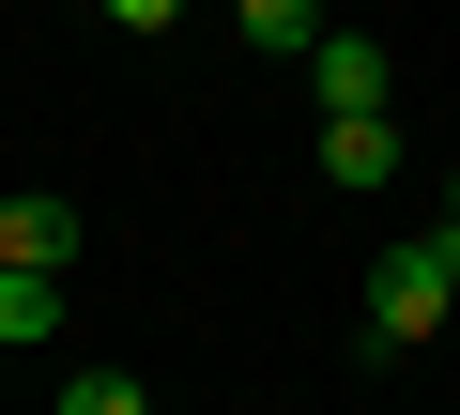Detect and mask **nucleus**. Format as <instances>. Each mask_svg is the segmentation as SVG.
<instances>
[{
    "mask_svg": "<svg viewBox=\"0 0 460 415\" xmlns=\"http://www.w3.org/2000/svg\"><path fill=\"white\" fill-rule=\"evenodd\" d=\"M323 185L338 200H384L399 185V108H323Z\"/></svg>",
    "mask_w": 460,
    "mask_h": 415,
    "instance_id": "nucleus-2",
    "label": "nucleus"
},
{
    "mask_svg": "<svg viewBox=\"0 0 460 415\" xmlns=\"http://www.w3.org/2000/svg\"><path fill=\"white\" fill-rule=\"evenodd\" d=\"M108 16H123V32H154V16H169V0H108Z\"/></svg>",
    "mask_w": 460,
    "mask_h": 415,
    "instance_id": "nucleus-8",
    "label": "nucleus"
},
{
    "mask_svg": "<svg viewBox=\"0 0 460 415\" xmlns=\"http://www.w3.org/2000/svg\"><path fill=\"white\" fill-rule=\"evenodd\" d=\"M230 32H246L261 62H307V47L338 32V16H323V0H230Z\"/></svg>",
    "mask_w": 460,
    "mask_h": 415,
    "instance_id": "nucleus-6",
    "label": "nucleus"
},
{
    "mask_svg": "<svg viewBox=\"0 0 460 415\" xmlns=\"http://www.w3.org/2000/svg\"><path fill=\"white\" fill-rule=\"evenodd\" d=\"M445 231H460V154H445Z\"/></svg>",
    "mask_w": 460,
    "mask_h": 415,
    "instance_id": "nucleus-9",
    "label": "nucleus"
},
{
    "mask_svg": "<svg viewBox=\"0 0 460 415\" xmlns=\"http://www.w3.org/2000/svg\"><path fill=\"white\" fill-rule=\"evenodd\" d=\"M138 400H154L138 369H62V415H138Z\"/></svg>",
    "mask_w": 460,
    "mask_h": 415,
    "instance_id": "nucleus-7",
    "label": "nucleus"
},
{
    "mask_svg": "<svg viewBox=\"0 0 460 415\" xmlns=\"http://www.w3.org/2000/svg\"><path fill=\"white\" fill-rule=\"evenodd\" d=\"M445 308H460V231H414V247H384L368 262V354H429L445 338Z\"/></svg>",
    "mask_w": 460,
    "mask_h": 415,
    "instance_id": "nucleus-1",
    "label": "nucleus"
},
{
    "mask_svg": "<svg viewBox=\"0 0 460 415\" xmlns=\"http://www.w3.org/2000/svg\"><path fill=\"white\" fill-rule=\"evenodd\" d=\"M62 338V277L47 262H0V354H47Z\"/></svg>",
    "mask_w": 460,
    "mask_h": 415,
    "instance_id": "nucleus-4",
    "label": "nucleus"
},
{
    "mask_svg": "<svg viewBox=\"0 0 460 415\" xmlns=\"http://www.w3.org/2000/svg\"><path fill=\"white\" fill-rule=\"evenodd\" d=\"M307 93H323V108H384V93H399V62H384L368 32H323V47H307Z\"/></svg>",
    "mask_w": 460,
    "mask_h": 415,
    "instance_id": "nucleus-3",
    "label": "nucleus"
},
{
    "mask_svg": "<svg viewBox=\"0 0 460 415\" xmlns=\"http://www.w3.org/2000/svg\"><path fill=\"white\" fill-rule=\"evenodd\" d=\"M0 262H77V200H0Z\"/></svg>",
    "mask_w": 460,
    "mask_h": 415,
    "instance_id": "nucleus-5",
    "label": "nucleus"
}]
</instances>
